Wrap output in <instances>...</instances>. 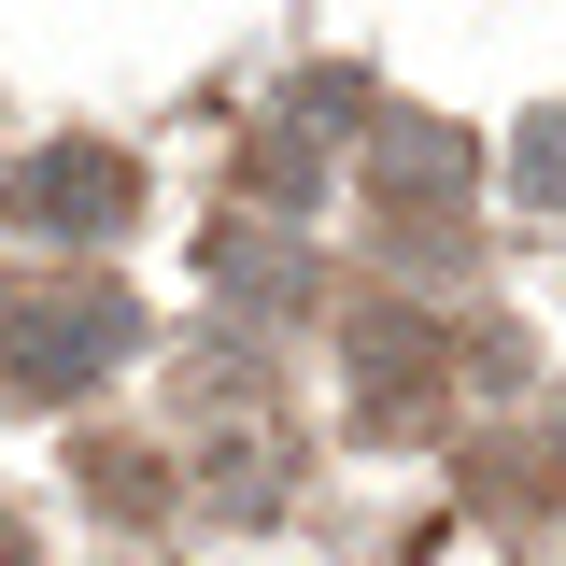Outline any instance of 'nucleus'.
Returning a JSON list of instances; mask_svg holds the SVG:
<instances>
[{"label": "nucleus", "instance_id": "f257e3e1", "mask_svg": "<svg viewBox=\"0 0 566 566\" xmlns=\"http://www.w3.org/2000/svg\"><path fill=\"white\" fill-rule=\"evenodd\" d=\"M128 354H156V326H142L128 283L71 270V283H29L14 312H0V382L29 397V411H71V397H99Z\"/></svg>", "mask_w": 566, "mask_h": 566}, {"label": "nucleus", "instance_id": "f03ea898", "mask_svg": "<svg viewBox=\"0 0 566 566\" xmlns=\"http://www.w3.org/2000/svg\"><path fill=\"white\" fill-rule=\"evenodd\" d=\"M340 382H354V439H424V424L453 411V382H468V340L424 326L411 297H354Z\"/></svg>", "mask_w": 566, "mask_h": 566}, {"label": "nucleus", "instance_id": "7ed1b4c3", "mask_svg": "<svg viewBox=\"0 0 566 566\" xmlns=\"http://www.w3.org/2000/svg\"><path fill=\"white\" fill-rule=\"evenodd\" d=\"M0 227H29V241H128L142 227V156L99 142V128L29 142V156L0 170Z\"/></svg>", "mask_w": 566, "mask_h": 566}, {"label": "nucleus", "instance_id": "20e7f679", "mask_svg": "<svg viewBox=\"0 0 566 566\" xmlns=\"http://www.w3.org/2000/svg\"><path fill=\"white\" fill-rule=\"evenodd\" d=\"M354 185H368L382 227H439V212H468V185H482V142L439 128V114H382V128H354Z\"/></svg>", "mask_w": 566, "mask_h": 566}, {"label": "nucleus", "instance_id": "39448f33", "mask_svg": "<svg viewBox=\"0 0 566 566\" xmlns=\"http://www.w3.org/2000/svg\"><path fill=\"white\" fill-rule=\"evenodd\" d=\"M312 185H326V142L297 128V114H270V128L241 142V199H255V212H297Z\"/></svg>", "mask_w": 566, "mask_h": 566}, {"label": "nucleus", "instance_id": "423d86ee", "mask_svg": "<svg viewBox=\"0 0 566 566\" xmlns=\"http://www.w3.org/2000/svg\"><path fill=\"white\" fill-rule=\"evenodd\" d=\"M468 482H482V510L510 524V538H538V510H553V453H538V439H510V453H468Z\"/></svg>", "mask_w": 566, "mask_h": 566}, {"label": "nucleus", "instance_id": "0eeeda50", "mask_svg": "<svg viewBox=\"0 0 566 566\" xmlns=\"http://www.w3.org/2000/svg\"><path fill=\"white\" fill-rule=\"evenodd\" d=\"M199 255H212V283H227V297H297V283H312V270H297V255L270 241V227H241V212L212 227Z\"/></svg>", "mask_w": 566, "mask_h": 566}, {"label": "nucleus", "instance_id": "6e6552de", "mask_svg": "<svg viewBox=\"0 0 566 566\" xmlns=\"http://www.w3.org/2000/svg\"><path fill=\"white\" fill-rule=\"evenodd\" d=\"M71 468H85V495H99V510H114V524H142V510H156V453H128V439H85V453H71Z\"/></svg>", "mask_w": 566, "mask_h": 566}]
</instances>
